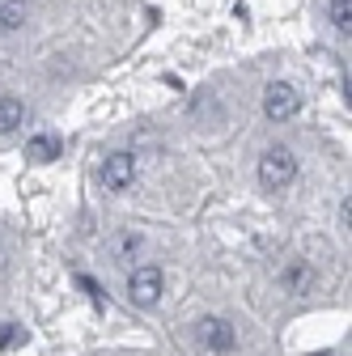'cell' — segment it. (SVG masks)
Wrapping results in <instances>:
<instances>
[{
    "mask_svg": "<svg viewBox=\"0 0 352 356\" xmlns=\"http://www.w3.org/2000/svg\"><path fill=\"white\" fill-rule=\"evenodd\" d=\"M200 339H204L208 348H216V352H230V348L238 343V335H234V327H230L225 318H204V323H200Z\"/></svg>",
    "mask_w": 352,
    "mask_h": 356,
    "instance_id": "5b68a950",
    "label": "cell"
},
{
    "mask_svg": "<svg viewBox=\"0 0 352 356\" xmlns=\"http://www.w3.org/2000/svg\"><path fill=\"white\" fill-rule=\"evenodd\" d=\"M17 343H26L22 327H0V348H17Z\"/></svg>",
    "mask_w": 352,
    "mask_h": 356,
    "instance_id": "8fae6325",
    "label": "cell"
},
{
    "mask_svg": "<svg viewBox=\"0 0 352 356\" xmlns=\"http://www.w3.org/2000/svg\"><path fill=\"white\" fill-rule=\"evenodd\" d=\"M297 106H301V98H297V89H293V85L276 81V85H268V89H263V115H268L272 123H285V119H293V115H297Z\"/></svg>",
    "mask_w": 352,
    "mask_h": 356,
    "instance_id": "3957f363",
    "label": "cell"
},
{
    "mask_svg": "<svg viewBox=\"0 0 352 356\" xmlns=\"http://www.w3.org/2000/svg\"><path fill=\"white\" fill-rule=\"evenodd\" d=\"M26 157H30V161H56V157H60V136H51V131L34 136V140L26 145Z\"/></svg>",
    "mask_w": 352,
    "mask_h": 356,
    "instance_id": "8992f818",
    "label": "cell"
},
{
    "mask_svg": "<svg viewBox=\"0 0 352 356\" xmlns=\"http://www.w3.org/2000/svg\"><path fill=\"white\" fill-rule=\"evenodd\" d=\"M131 178H136V157H131V153H111L102 161V183L111 191H127Z\"/></svg>",
    "mask_w": 352,
    "mask_h": 356,
    "instance_id": "277c9868",
    "label": "cell"
},
{
    "mask_svg": "<svg viewBox=\"0 0 352 356\" xmlns=\"http://www.w3.org/2000/svg\"><path fill=\"white\" fill-rule=\"evenodd\" d=\"M136 250H141V238H119V254L127 263H131V254H136Z\"/></svg>",
    "mask_w": 352,
    "mask_h": 356,
    "instance_id": "7c38bea8",
    "label": "cell"
},
{
    "mask_svg": "<svg viewBox=\"0 0 352 356\" xmlns=\"http://www.w3.org/2000/svg\"><path fill=\"white\" fill-rule=\"evenodd\" d=\"M127 297H131V305L153 309L161 301V272L157 267H136V272L127 276Z\"/></svg>",
    "mask_w": 352,
    "mask_h": 356,
    "instance_id": "7a4b0ae2",
    "label": "cell"
},
{
    "mask_svg": "<svg viewBox=\"0 0 352 356\" xmlns=\"http://www.w3.org/2000/svg\"><path fill=\"white\" fill-rule=\"evenodd\" d=\"M331 26L335 30H352V0H331Z\"/></svg>",
    "mask_w": 352,
    "mask_h": 356,
    "instance_id": "9c48e42d",
    "label": "cell"
},
{
    "mask_svg": "<svg viewBox=\"0 0 352 356\" xmlns=\"http://www.w3.org/2000/svg\"><path fill=\"white\" fill-rule=\"evenodd\" d=\"M285 284H289V293H301L305 284H310V272H305L301 263H293V267H285Z\"/></svg>",
    "mask_w": 352,
    "mask_h": 356,
    "instance_id": "30bf717a",
    "label": "cell"
},
{
    "mask_svg": "<svg viewBox=\"0 0 352 356\" xmlns=\"http://www.w3.org/2000/svg\"><path fill=\"white\" fill-rule=\"evenodd\" d=\"M26 0H0V30H17L26 22Z\"/></svg>",
    "mask_w": 352,
    "mask_h": 356,
    "instance_id": "ba28073f",
    "label": "cell"
},
{
    "mask_svg": "<svg viewBox=\"0 0 352 356\" xmlns=\"http://www.w3.org/2000/svg\"><path fill=\"white\" fill-rule=\"evenodd\" d=\"M293 178H297V157L289 149H268V153L259 157V183L268 187V191L289 187Z\"/></svg>",
    "mask_w": 352,
    "mask_h": 356,
    "instance_id": "6da1fadb",
    "label": "cell"
},
{
    "mask_svg": "<svg viewBox=\"0 0 352 356\" xmlns=\"http://www.w3.org/2000/svg\"><path fill=\"white\" fill-rule=\"evenodd\" d=\"M22 115H26V106H22L17 98L0 94V131H17V127H22Z\"/></svg>",
    "mask_w": 352,
    "mask_h": 356,
    "instance_id": "52a82bcc",
    "label": "cell"
}]
</instances>
